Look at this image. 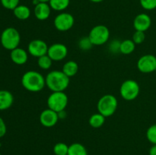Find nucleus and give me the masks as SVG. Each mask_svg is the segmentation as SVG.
Segmentation results:
<instances>
[{
	"instance_id": "1",
	"label": "nucleus",
	"mask_w": 156,
	"mask_h": 155,
	"mask_svg": "<svg viewBox=\"0 0 156 155\" xmlns=\"http://www.w3.org/2000/svg\"><path fill=\"white\" fill-rule=\"evenodd\" d=\"M21 84L27 91L33 93L40 92L46 86L45 78L38 71L34 70L27 71L22 75Z\"/></svg>"
},
{
	"instance_id": "2",
	"label": "nucleus",
	"mask_w": 156,
	"mask_h": 155,
	"mask_svg": "<svg viewBox=\"0 0 156 155\" xmlns=\"http://www.w3.org/2000/svg\"><path fill=\"white\" fill-rule=\"evenodd\" d=\"M70 78L62 71L53 70L50 71L45 77L46 86L52 91H65L70 83Z\"/></svg>"
},
{
	"instance_id": "3",
	"label": "nucleus",
	"mask_w": 156,
	"mask_h": 155,
	"mask_svg": "<svg viewBox=\"0 0 156 155\" xmlns=\"http://www.w3.org/2000/svg\"><path fill=\"white\" fill-rule=\"evenodd\" d=\"M0 41L2 46L5 50L12 51L19 46L21 42V35L15 27H7L2 32Z\"/></svg>"
},
{
	"instance_id": "4",
	"label": "nucleus",
	"mask_w": 156,
	"mask_h": 155,
	"mask_svg": "<svg viewBox=\"0 0 156 155\" xmlns=\"http://www.w3.org/2000/svg\"><path fill=\"white\" fill-rule=\"evenodd\" d=\"M118 106L117 97L112 94H105L99 99L97 104L98 111L105 117H109L115 113Z\"/></svg>"
},
{
	"instance_id": "5",
	"label": "nucleus",
	"mask_w": 156,
	"mask_h": 155,
	"mask_svg": "<svg viewBox=\"0 0 156 155\" xmlns=\"http://www.w3.org/2000/svg\"><path fill=\"white\" fill-rule=\"evenodd\" d=\"M68 102V96L64 91H56L52 92L47 98V106L55 112H59L66 110Z\"/></svg>"
},
{
	"instance_id": "6",
	"label": "nucleus",
	"mask_w": 156,
	"mask_h": 155,
	"mask_svg": "<svg viewBox=\"0 0 156 155\" xmlns=\"http://www.w3.org/2000/svg\"><path fill=\"white\" fill-rule=\"evenodd\" d=\"M140 92V87L135 80L128 79L122 83L120 88V94L122 98L127 101H132L138 97Z\"/></svg>"
},
{
	"instance_id": "7",
	"label": "nucleus",
	"mask_w": 156,
	"mask_h": 155,
	"mask_svg": "<svg viewBox=\"0 0 156 155\" xmlns=\"http://www.w3.org/2000/svg\"><path fill=\"white\" fill-rule=\"evenodd\" d=\"M88 37L94 46L104 45L109 40L110 30L105 25H96L90 30Z\"/></svg>"
},
{
	"instance_id": "8",
	"label": "nucleus",
	"mask_w": 156,
	"mask_h": 155,
	"mask_svg": "<svg viewBox=\"0 0 156 155\" xmlns=\"http://www.w3.org/2000/svg\"><path fill=\"white\" fill-rule=\"evenodd\" d=\"M53 24L56 30L59 31H68L74 25V17L68 12H61L55 17Z\"/></svg>"
},
{
	"instance_id": "9",
	"label": "nucleus",
	"mask_w": 156,
	"mask_h": 155,
	"mask_svg": "<svg viewBox=\"0 0 156 155\" xmlns=\"http://www.w3.org/2000/svg\"><path fill=\"white\" fill-rule=\"evenodd\" d=\"M137 68L142 73L149 74L156 71V57L154 55L146 54L137 61Z\"/></svg>"
},
{
	"instance_id": "10",
	"label": "nucleus",
	"mask_w": 156,
	"mask_h": 155,
	"mask_svg": "<svg viewBox=\"0 0 156 155\" xmlns=\"http://www.w3.org/2000/svg\"><path fill=\"white\" fill-rule=\"evenodd\" d=\"M48 45L43 40L35 39L30 41L27 46V52L30 56L39 58L47 54Z\"/></svg>"
},
{
	"instance_id": "11",
	"label": "nucleus",
	"mask_w": 156,
	"mask_h": 155,
	"mask_svg": "<svg viewBox=\"0 0 156 155\" xmlns=\"http://www.w3.org/2000/svg\"><path fill=\"white\" fill-rule=\"evenodd\" d=\"M47 55L53 62H59L65 59L68 55V48L62 43L52 44L48 48Z\"/></svg>"
},
{
	"instance_id": "12",
	"label": "nucleus",
	"mask_w": 156,
	"mask_h": 155,
	"mask_svg": "<svg viewBox=\"0 0 156 155\" xmlns=\"http://www.w3.org/2000/svg\"><path fill=\"white\" fill-rule=\"evenodd\" d=\"M59 120L58 112L53 109H46L41 112L39 116V121L43 126L46 128H52L56 125Z\"/></svg>"
},
{
	"instance_id": "13",
	"label": "nucleus",
	"mask_w": 156,
	"mask_h": 155,
	"mask_svg": "<svg viewBox=\"0 0 156 155\" xmlns=\"http://www.w3.org/2000/svg\"><path fill=\"white\" fill-rule=\"evenodd\" d=\"M152 25V19L150 16L146 13L139 14L133 20V27L136 30L146 32Z\"/></svg>"
},
{
	"instance_id": "14",
	"label": "nucleus",
	"mask_w": 156,
	"mask_h": 155,
	"mask_svg": "<svg viewBox=\"0 0 156 155\" xmlns=\"http://www.w3.org/2000/svg\"><path fill=\"white\" fill-rule=\"evenodd\" d=\"M35 17L39 21H45L48 19L51 13V8L47 2H39L34 9Z\"/></svg>"
},
{
	"instance_id": "15",
	"label": "nucleus",
	"mask_w": 156,
	"mask_h": 155,
	"mask_svg": "<svg viewBox=\"0 0 156 155\" xmlns=\"http://www.w3.org/2000/svg\"><path fill=\"white\" fill-rule=\"evenodd\" d=\"M10 58L12 62L16 65H24L28 60V52L22 48L17 47L11 51Z\"/></svg>"
},
{
	"instance_id": "16",
	"label": "nucleus",
	"mask_w": 156,
	"mask_h": 155,
	"mask_svg": "<svg viewBox=\"0 0 156 155\" xmlns=\"http://www.w3.org/2000/svg\"><path fill=\"white\" fill-rule=\"evenodd\" d=\"M14 97L10 91L0 90V110H6L12 106Z\"/></svg>"
},
{
	"instance_id": "17",
	"label": "nucleus",
	"mask_w": 156,
	"mask_h": 155,
	"mask_svg": "<svg viewBox=\"0 0 156 155\" xmlns=\"http://www.w3.org/2000/svg\"><path fill=\"white\" fill-rule=\"evenodd\" d=\"M13 13L15 18L21 21L28 19L30 16V9L24 5H18L13 10Z\"/></svg>"
},
{
	"instance_id": "18",
	"label": "nucleus",
	"mask_w": 156,
	"mask_h": 155,
	"mask_svg": "<svg viewBox=\"0 0 156 155\" xmlns=\"http://www.w3.org/2000/svg\"><path fill=\"white\" fill-rule=\"evenodd\" d=\"M62 71L69 78H72L76 75L79 71V65L75 61L69 60L64 64Z\"/></svg>"
},
{
	"instance_id": "19",
	"label": "nucleus",
	"mask_w": 156,
	"mask_h": 155,
	"mask_svg": "<svg viewBox=\"0 0 156 155\" xmlns=\"http://www.w3.org/2000/svg\"><path fill=\"white\" fill-rule=\"evenodd\" d=\"M68 155H88V151L83 144L73 143L69 146Z\"/></svg>"
},
{
	"instance_id": "20",
	"label": "nucleus",
	"mask_w": 156,
	"mask_h": 155,
	"mask_svg": "<svg viewBox=\"0 0 156 155\" xmlns=\"http://www.w3.org/2000/svg\"><path fill=\"white\" fill-rule=\"evenodd\" d=\"M136 49V43L133 40H124L120 43V53L123 55H129L134 52Z\"/></svg>"
},
{
	"instance_id": "21",
	"label": "nucleus",
	"mask_w": 156,
	"mask_h": 155,
	"mask_svg": "<svg viewBox=\"0 0 156 155\" xmlns=\"http://www.w3.org/2000/svg\"><path fill=\"white\" fill-rule=\"evenodd\" d=\"M105 118L106 117L104 116L101 113L98 112V113H94L90 116L89 119H88V123L90 126L94 129H98L103 126V125L105 122Z\"/></svg>"
},
{
	"instance_id": "22",
	"label": "nucleus",
	"mask_w": 156,
	"mask_h": 155,
	"mask_svg": "<svg viewBox=\"0 0 156 155\" xmlns=\"http://www.w3.org/2000/svg\"><path fill=\"white\" fill-rule=\"evenodd\" d=\"M48 3L51 9L56 12H61L69 7L70 0H50Z\"/></svg>"
},
{
	"instance_id": "23",
	"label": "nucleus",
	"mask_w": 156,
	"mask_h": 155,
	"mask_svg": "<svg viewBox=\"0 0 156 155\" xmlns=\"http://www.w3.org/2000/svg\"><path fill=\"white\" fill-rule=\"evenodd\" d=\"M53 61L50 58L48 55H44V56H41L37 58V65L41 69L43 70H48L50 69V67L52 66Z\"/></svg>"
},
{
	"instance_id": "24",
	"label": "nucleus",
	"mask_w": 156,
	"mask_h": 155,
	"mask_svg": "<svg viewBox=\"0 0 156 155\" xmlns=\"http://www.w3.org/2000/svg\"><path fill=\"white\" fill-rule=\"evenodd\" d=\"M69 146L63 142L56 143L53 147L55 155H68Z\"/></svg>"
},
{
	"instance_id": "25",
	"label": "nucleus",
	"mask_w": 156,
	"mask_h": 155,
	"mask_svg": "<svg viewBox=\"0 0 156 155\" xmlns=\"http://www.w3.org/2000/svg\"><path fill=\"white\" fill-rule=\"evenodd\" d=\"M78 45H79V49L82 50H84V51H88V50H91L93 46H94L92 44V43L91 42V40H90L88 36L81 38L79 40Z\"/></svg>"
},
{
	"instance_id": "26",
	"label": "nucleus",
	"mask_w": 156,
	"mask_h": 155,
	"mask_svg": "<svg viewBox=\"0 0 156 155\" xmlns=\"http://www.w3.org/2000/svg\"><path fill=\"white\" fill-rule=\"evenodd\" d=\"M146 138L152 144H156V124L149 126L146 131Z\"/></svg>"
},
{
	"instance_id": "27",
	"label": "nucleus",
	"mask_w": 156,
	"mask_h": 155,
	"mask_svg": "<svg viewBox=\"0 0 156 155\" xmlns=\"http://www.w3.org/2000/svg\"><path fill=\"white\" fill-rule=\"evenodd\" d=\"M0 2L5 9L14 10L19 5L20 0H0Z\"/></svg>"
},
{
	"instance_id": "28",
	"label": "nucleus",
	"mask_w": 156,
	"mask_h": 155,
	"mask_svg": "<svg viewBox=\"0 0 156 155\" xmlns=\"http://www.w3.org/2000/svg\"><path fill=\"white\" fill-rule=\"evenodd\" d=\"M142 7L147 11H152L156 9V0H140Z\"/></svg>"
},
{
	"instance_id": "29",
	"label": "nucleus",
	"mask_w": 156,
	"mask_h": 155,
	"mask_svg": "<svg viewBox=\"0 0 156 155\" xmlns=\"http://www.w3.org/2000/svg\"><path fill=\"white\" fill-rule=\"evenodd\" d=\"M132 40L136 44L143 43L145 41V40H146V34H145V32L136 30L135 33L133 35Z\"/></svg>"
},
{
	"instance_id": "30",
	"label": "nucleus",
	"mask_w": 156,
	"mask_h": 155,
	"mask_svg": "<svg viewBox=\"0 0 156 155\" xmlns=\"http://www.w3.org/2000/svg\"><path fill=\"white\" fill-rule=\"evenodd\" d=\"M120 43H121V41H120L119 40H114L109 43L108 50L111 53H114V54L120 53Z\"/></svg>"
},
{
	"instance_id": "31",
	"label": "nucleus",
	"mask_w": 156,
	"mask_h": 155,
	"mask_svg": "<svg viewBox=\"0 0 156 155\" xmlns=\"http://www.w3.org/2000/svg\"><path fill=\"white\" fill-rule=\"evenodd\" d=\"M7 132V127L5 121L2 117H0V138H2Z\"/></svg>"
},
{
	"instance_id": "32",
	"label": "nucleus",
	"mask_w": 156,
	"mask_h": 155,
	"mask_svg": "<svg viewBox=\"0 0 156 155\" xmlns=\"http://www.w3.org/2000/svg\"><path fill=\"white\" fill-rule=\"evenodd\" d=\"M149 155H156V144H153L152 147H150L149 151Z\"/></svg>"
},
{
	"instance_id": "33",
	"label": "nucleus",
	"mask_w": 156,
	"mask_h": 155,
	"mask_svg": "<svg viewBox=\"0 0 156 155\" xmlns=\"http://www.w3.org/2000/svg\"><path fill=\"white\" fill-rule=\"evenodd\" d=\"M58 115H59V119H64L66 117V112L65 110H62L61 112H58Z\"/></svg>"
},
{
	"instance_id": "34",
	"label": "nucleus",
	"mask_w": 156,
	"mask_h": 155,
	"mask_svg": "<svg viewBox=\"0 0 156 155\" xmlns=\"http://www.w3.org/2000/svg\"><path fill=\"white\" fill-rule=\"evenodd\" d=\"M89 1L92 2H94V3H98V2H101L104 1V0H89Z\"/></svg>"
},
{
	"instance_id": "35",
	"label": "nucleus",
	"mask_w": 156,
	"mask_h": 155,
	"mask_svg": "<svg viewBox=\"0 0 156 155\" xmlns=\"http://www.w3.org/2000/svg\"><path fill=\"white\" fill-rule=\"evenodd\" d=\"M39 2H49L50 0H37Z\"/></svg>"
},
{
	"instance_id": "36",
	"label": "nucleus",
	"mask_w": 156,
	"mask_h": 155,
	"mask_svg": "<svg viewBox=\"0 0 156 155\" xmlns=\"http://www.w3.org/2000/svg\"><path fill=\"white\" fill-rule=\"evenodd\" d=\"M0 155H2V154H1V153H0Z\"/></svg>"
},
{
	"instance_id": "37",
	"label": "nucleus",
	"mask_w": 156,
	"mask_h": 155,
	"mask_svg": "<svg viewBox=\"0 0 156 155\" xmlns=\"http://www.w3.org/2000/svg\"><path fill=\"white\" fill-rule=\"evenodd\" d=\"M20 155H21V154H20Z\"/></svg>"
}]
</instances>
